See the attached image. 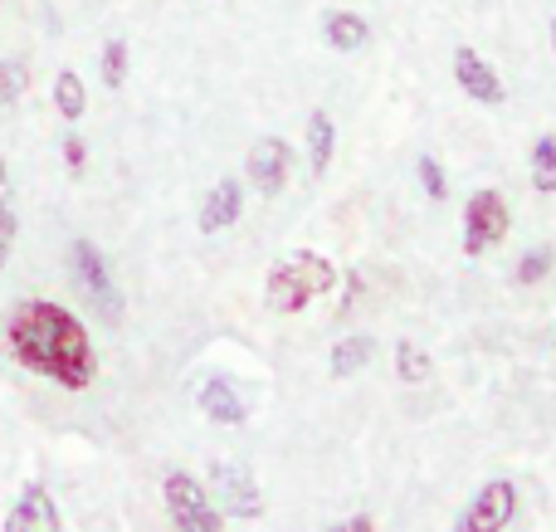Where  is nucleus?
I'll list each match as a JSON object with an SVG mask.
<instances>
[{
	"label": "nucleus",
	"instance_id": "obj_1",
	"mask_svg": "<svg viewBox=\"0 0 556 532\" xmlns=\"http://www.w3.org/2000/svg\"><path fill=\"white\" fill-rule=\"evenodd\" d=\"M5 347L25 371L54 381L64 391H88L98 377L93 338L78 322V313H68L54 299H25L10 308L5 318Z\"/></svg>",
	"mask_w": 556,
	"mask_h": 532
},
{
	"label": "nucleus",
	"instance_id": "obj_2",
	"mask_svg": "<svg viewBox=\"0 0 556 532\" xmlns=\"http://www.w3.org/2000/svg\"><path fill=\"white\" fill-rule=\"evenodd\" d=\"M332 289H337V269L317 250H293L288 259H278L264 274V303H269V313H278V318H293V313H303L307 303H317Z\"/></svg>",
	"mask_w": 556,
	"mask_h": 532
},
{
	"label": "nucleus",
	"instance_id": "obj_3",
	"mask_svg": "<svg viewBox=\"0 0 556 532\" xmlns=\"http://www.w3.org/2000/svg\"><path fill=\"white\" fill-rule=\"evenodd\" d=\"M162 498H166V518H172L176 532H225L220 508L211 504L201 479L186 474V469H172L162 479Z\"/></svg>",
	"mask_w": 556,
	"mask_h": 532
},
{
	"label": "nucleus",
	"instance_id": "obj_4",
	"mask_svg": "<svg viewBox=\"0 0 556 532\" xmlns=\"http://www.w3.org/2000/svg\"><path fill=\"white\" fill-rule=\"evenodd\" d=\"M508 225H513V211H508V201H503V191H493V186L473 191L469 205H464V254H469V259L489 254L493 244L508 240Z\"/></svg>",
	"mask_w": 556,
	"mask_h": 532
},
{
	"label": "nucleus",
	"instance_id": "obj_5",
	"mask_svg": "<svg viewBox=\"0 0 556 532\" xmlns=\"http://www.w3.org/2000/svg\"><path fill=\"white\" fill-rule=\"evenodd\" d=\"M68 264H74V279H78V289L88 293V303L103 313V322H123V293H117L113 269H108L103 250H98L93 240H74V254H68Z\"/></svg>",
	"mask_w": 556,
	"mask_h": 532
},
{
	"label": "nucleus",
	"instance_id": "obj_6",
	"mask_svg": "<svg viewBox=\"0 0 556 532\" xmlns=\"http://www.w3.org/2000/svg\"><path fill=\"white\" fill-rule=\"evenodd\" d=\"M513 518H518V484H513V479H489V484L464 504L459 523L450 532H508Z\"/></svg>",
	"mask_w": 556,
	"mask_h": 532
},
{
	"label": "nucleus",
	"instance_id": "obj_7",
	"mask_svg": "<svg viewBox=\"0 0 556 532\" xmlns=\"http://www.w3.org/2000/svg\"><path fill=\"white\" fill-rule=\"evenodd\" d=\"M211 484H215V498L230 518H260L264 514V498H260V484L244 465L235 459H215L211 465Z\"/></svg>",
	"mask_w": 556,
	"mask_h": 532
},
{
	"label": "nucleus",
	"instance_id": "obj_8",
	"mask_svg": "<svg viewBox=\"0 0 556 532\" xmlns=\"http://www.w3.org/2000/svg\"><path fill=\"white\" fill-rule=\"evenodd\" d=\"M244 172H250L260 195H278L288 186V172H293V147L283 137H260L250 147V156H244Z\"/></svg>",
	"mask_w": 556,
	"mask_h": 532
},
{
	"label": "nucleus",
	"instance_id": "obj_9",
	"mask_svg": "<svg viewBox=\"0 0 556 532\" xmlns=\"http://www.w3.org/2000/svg\"><path fill=\"white\" fill-rule=\"evenodd\" d=\"M0 532H64L59 523V504L49 498L45 484H25L15 498V508L5 514V528Z\"/></svg>",
	"mask_w": 556,
	"mask_h": 532
},
{
	"label": "nucleus",
	"instance_id": "obj_10",
	"mask_svg": "<svg viewBox=\"0 0 556 532\" xmlns=\"http://www.w3.org/2000/svg\"><path fill=\"white\" fill-rule=\"evenodd\" d=\"M454 78H459V88L473 98V103H489V107H498L503 98V78H498V68L489 64V59L479 54V49H454Z\"/></svg>",
	"mask_w": 556,
	"mask_h": 532
},
{
	"label": "nucleus",
	"instance_id": "obj_11",
	"mask_svg": "<svg viewBox=\"0 0 556 532\" xmlns=\"http://www.w3.org/2000/svg\"><path fill=\"white\" fill-rule=\"evenodd\" d=\"M240 215H244V186L235 181V176H220V181L205 191V201H201V230L205 235L230 230Z\"/></svg>",
	"mask_w": 556,
	"mask_h": 532
},
{
	"label": "nucleus",
	"instance_id": "obj_12",
	"mask_svg": "<svg viewBox=\"0 0 556 532\" xmlns=\"http://www.w3.org/2000/svg\"><path fill=\"white\" fill-rule=\"evenodd\" d=\"M195 401H201V410L215 426H244V420H250V401L240 396V387H235L230 377H205Z\"/></svg>",
	"mask_w": 556,
	"mask_h": 532
},
{
	"label": "nucleus",
	"instance_id": "obj_13",
	"mask_svg": "<svg viewBox=\"0 0 556 532\" xmlns=\"http://www.w3.org/2000/svg\"><path fill=\"white\" fill-rule=\"evenodd\" d=\"M323 39L337 49V54H356V49L371 39V25H366L356 10H337V15L323 20Z\"/></svg>",
	"mask_w": 556,
	"mask_h": 532
},
{
	"label": "nucleus",
	"instance_id": "obj_14",
	"mask_svg": "<svg viewBox=\"0 0 556 532\" xmlns=\"http://www.w3.org/2000/svg\"><path fill=\"white\" fill-rule=\"evenodd\" d=\"M332 147H337V127L332 117L323 113V107H313L307 113V162H313V172L323 176L327 166H332Z\"/></svg>",
	"mask_w": 556,
	"mask_h": 532
},
{
	"label": "nucleus",
	"instance_id": "obj_15",
	"mask_svg": "<svg viewBox=\"0 0 556 532\" xmlns=\"http://www.w3.org/2000/svg\"><path fill=\"white\" fill-rule=\"evenodd\" d=\"M371 352H376V342L366 338V332H352V338H342L332 347V377H356V371L371 362Z\"/></svg>",
	"mask_w": 556,
	"mask_h": 532
},
{
	"label": "nucleus",
	"instance_id": "obj_16",
	"mask_svg": "<svg viewBox=\"0 0 556 532\" xmlns=\"http://www.w3.org/2000/svg\"><path fill=\"white\" fill-rule=\"evenodd\" d=\"M54 107H59V117H68V123H78V117H84L88 93H84V78H78L74 68H64V74L54 78Z\"/></svg>",
	"mask_w": 556,
	"mask_h": 532
},
{
	"label": "nucleus",
	"instance_id": "obj_17",
	"mask_svg": "<svg viewBox=\"0 0 556 532\" xmlns=\"http://www.w3.org/2000/svg\"><path fill=\"white\" fill-rule=\"evenodd\" d=\"M532 186L542 195H556V137L542 132L538 147H532Z\"/></svg>",
	"mask_w": 556,
	"mask_h": 532
},
{
	"label": "nucleus",
	"instance_id": "obj_18",
	"mask_svg": "<svg viewBox=\"0 0 556 532\" xmlns=\"http://www.w3.org/2000/svg\"><path fill=\"white\" fill-rule=\"evenodd\" d=\"M395 377L401 381H425L430 377V352L420 347V342H395Z\"/></svg>",
	"mask_w": 556,
	"mask_h": 532
},
{
	"label": "nucleus",
	"instance_id": "obj_19",
	"mask_svg": "<svg viewBox=\"0 0 556 532\" xmlns=\"http://www.w3.org/2000/svg\"><path fill=\"white\" fill-rule=\"evenodd\" d=\"M15 201H10V176H5V162H0V269L10 264V250H15Z\"/></svg>",
	"mask_w": 556,
	"mask_h": 532
},
{
	"label": "nucleus",
	"instance_id": "obj_20",
	"mask_svg": "<svg viewBox=\"0 0 556 532\" xmlns=\"http://www.w3.org/2000/svg\"><path fill=\"white\" fill-rule=\"evenodd\" d=\"M552 264H556V254L547 250V244H538V250H528L518 259V283L522 289H532V283H542L552 274Z\"/></svg>",
	"mask_w": 556,
	"mask_h": 532
},
{
	"label": "nucleus",
	"instance_id": "obj_21",
	"mask_svg": "<svg viewBox=\"0 0 556 532\" xmlns=\"http://www.w3.org/2000/svg\"><path fill=\"white\" fill-rule=\"evenodd\" d=\"M123 78H127V45L123 39H108L103 45V84L123 88Z\"/></svg>",
	"mask_w": 556,
	"mask_h": 532
},
{
	"label": "nucleus",
	"instance_id": "obj_22",
	"mask_svg": "<svg viewBox=\"0 0 556 532\" xmlns=\"http://www.w3.org/2000/svg\"><path fill=\"white\" fill-rule=\"evenodd\" d=\"M415 172H420V186H425V195H430V201H444V195H450V181H444V172H440V162H434V156H420V162H415Z\"/></svg>",
	"mask_w": 556,
	"mask_h": 532
},
{
	"label": "nucleus",
	"instance_id": "obj_23",
	"mask_svg": "<svg viewBox=\"0 0 556 532\" xmlns=\"http://www.w3.org/2000/svg\"><path fill=\"white\" fill-rule=\"evenodd\" d=\"M25 64H15V59H10V64H0V98H20V88H25Z\"/></svg>",
	"mask_w": 556,
	"mask_h": 532
},
{
	"label": "nucleus",
	"instance_id": "obj_24",
	"mask_svg": "<svg viewBox=\"0 0 556 532\" xmlns=\"http://www.w3.org/2000/svg\"><path fill=\"white\" fill-rule=\"evenodd\" d=\"M64 162H68V172H84V162H88V147L78 142V137H64Z\"/></svg>",
	"mask_w": 556,
	"mask_h": 532
},
{
	"label": "nucleus",
	"instance_id": "obj_25",
	"mask_svg": "<svg viewBox=\"0 0 556 532\" xmlns=\"http://www.w3.org/2000/svg\"><path fill=\"white\" fill-rule=\"evenodd\" d=\"M327 532H376V518L371 514H352L346 523H332Z\"/></svg>",
	"mask_w": 556,
	"mask_h": 532
},
{
	"label": "nucleus",
	"instance_id": "obj_26",
	"mask_svg": "<svg viewBox=\"0 0 556 532\" xmlns=\"http://www.w3.org/2000/svg\"><path fill=\"white\" fill-rule=\"evenodd\" d=\"M552 49H556V15H552Z\"/></svg>",
	"mask_w": 556,
	"mask_h": 532
}]
</instances>
